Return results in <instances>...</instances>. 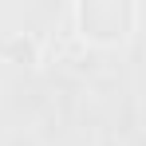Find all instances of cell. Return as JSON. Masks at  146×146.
Masks as SVG:
<instances>
[{
    "label": "cell",
    "instance_id": "cell-1",
    "mask_svg": "<svg viewBox=\"0 0 146 146\" xmlns=\"http://www.w3.org/2000/svg\"><path fill=\"white\" fill-rule=\"evenodd\" d=\"M71 24L87 48H122L138 24V8L130 0H79Z\"/></svg>",
    "mask_w": 146,
    "mask_h": 146
}]
</instances>
